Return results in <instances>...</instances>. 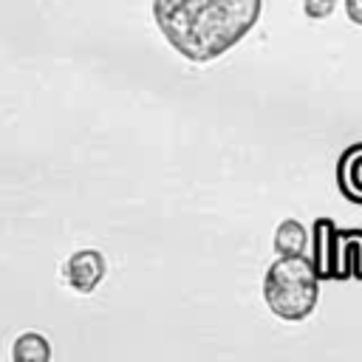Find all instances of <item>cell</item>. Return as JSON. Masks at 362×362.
<instances>
[{
  "label": "cell",
  "mask_w": 362,
  "mask_h": 362,
  "mask_svg": "<svg viewBox=\"0 0 362 362\" xmlns=\"http://www.w3.org/2000/svg\"><path fill=\"white\" fill-rule=\"evenodd\" d=\"M263 0H153L164 40L189 62H212L257 23Z\"/></svg>",
  "instance_id": "6da1fadb"
},
{
  "label": "cell",
  "mask_w": 362,
  "mask_h": 362,
  "mask_svg": "<svg viewBox=\"0 0 362 362\" xmlns=\"http://www.w3.org/2000/svg\"><path fill=\"white\" fill-rule=\"evenodd\" d=\"M320 297V274L305 255H280L263 277V300L286 322L305 320Z\"/></svg>",
  "instance_id": "7a4b0ae2"
},
{
  "label": "cell",
  "mask_w": 362,
  "mask_h": 362,
  "mask_svg": "<svg viewBox=\"0 0 362 362\" xmlns=\"http://www.w3.org/2000/svg\"><path fill=\"white\" fill-rule=\"evenodd\" d=\"M105 272H107L105 257H102V252H96V249H79V252H74V255L68 257V263H65V277H68L71 288H76V291H82V294H90V291L102 283Z\"/></svg>",
  "instance_id": "3957f363"
},
{
  "label": "cell",
  "mask_w": 362,
  "mask_h": 362,
  "mask_svg": "<svg viewBox=\"0 0 362 362\" xmlns=\"http://www.w3.org/2000/svg\"><path fill=\"white\" fill-rule=\"evenodd\" d=\"M311 263L320 280L337 277V226L331 218H317L311 226Z\"/></svg>",
  "instance_id": "277c9868"
},
{
  "label": "cell",
  "mask_w": 362,
  "mask_h": 362,
  "mask_svg": "<svg viewBox=\"0 0 362 362\" xmlns=\"http://www.w3.org/2000/svg\"><path fill=\"white\" fill-rule=\"evenodd\" d=\"M337 181L348 201L362 204V141L348 147L337 161Z\"/></svg>",
  "instance_id": "5b68a950"
},
{
  "label": "cell",
  "mask_w": 362,
  "mask_h": 362,
  "mask_svg": "<svg viewBox=\"0 0 362 362\" xmlns=\"http://www.w3.org/2000/svg\"><path fill=\"white\" fill-rule=\"evenodd\" d=\"M362 277V229H337V277Z\"/></svg>",
  "instance_id": "8992f818"
},
{
  "label": "cell",
  "mask_w": 362,
  "mask_h": 362,
  "mask_svg": "<svg viewBox=\"0 0 362 362\" xmlns=\"http://www.w3.org/2000/svg\"><path fill=\"white\" fill-rule=\"evenodd\" d=\"M308 243H311V238L300 221H294V218L280 221V226L274 232V252L277 255H305Z\"/></svg>",
  "instance_id": "52a82bcc"
},
{
  "label": "cell",
  "mask_w": 362,
  "mask_h": 362,
  "mask_svg": "<svg viewBox=\"0 0 362 362\" xmlns=\"http://www.w3.org/2000/svg\"><path fill=\"white\" fill-rule=\"evenodd\" d=\"M11 356H14V362H48L51 359V345L42 334L28 331V334L17 337V342L11 348Z\"/></svg>",
  "instance_id": "ba28073f"
},
{
  "label": "cell",
  "mask_w": 362,
  "mask_h": 362,
  "mask_svg": "<svg viewBox=\"0 0 362 362\" xmlns=\"http://www.w3.org/2000/svg\"><path fill=\"white\" fill-rule=\"evenodd\" d=\"M337 8V0H303V11L311 20H325Z\"/></svg>",
  "instance_id": "9c48e42d"
},
{
  "label": "cell",
  "mask_w": 362,
  "mask_h": 362,
  "mask_svg": "<svg viewBox=\"0 0 362 362\" xmlns=\"http://www.w3.org/2000/svg\"><path fill=\"white\" fill-rule=\"evenodd\" d=\"M345 14L351 23L362 25V0H345Z\"/></svg>",
  "instance_id": "30bf717a"
}]
</instances>
